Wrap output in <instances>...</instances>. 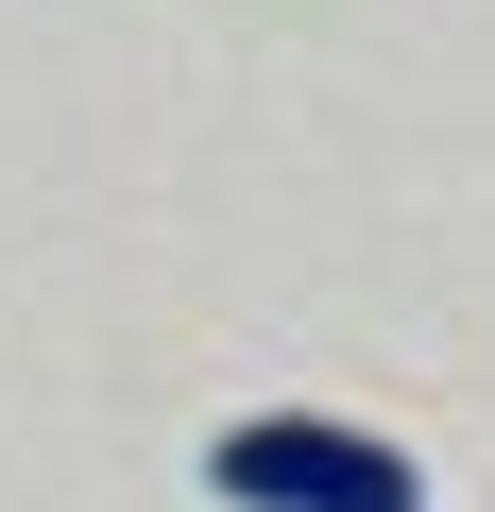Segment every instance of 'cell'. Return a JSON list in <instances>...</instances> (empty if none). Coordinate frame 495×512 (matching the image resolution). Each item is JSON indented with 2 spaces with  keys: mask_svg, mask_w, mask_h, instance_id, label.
Here are the masks:
<instances>
[{
  "mask_svg": "<svg viewBox=\"0 0 495 512\" xmlns=\"http://www.w3.org/2000/svg\"><path fill=\"white\" fill-rule=\"evenodd\" d=\"M205 478H222L239 512H427V495H410V444H376V427H342V410H239V427L205 444Z\"/></svg>",
  "mask_w": 495,
  "mask_h": 512,
  "instance_id": "1",
  "label": "cell"
}]
</instances>
